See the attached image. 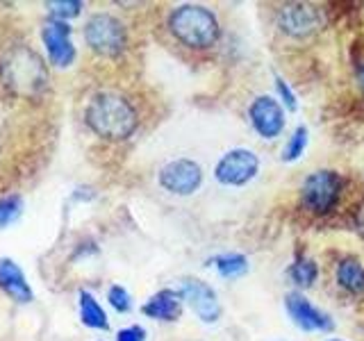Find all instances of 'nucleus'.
Segmentation results:
<instances>
[{
  "mask_svg": "<svg viewBox=\"0 0 364 341\" xmlns=\"http://www.w3.org/2000/svg\"><path fill=\"white\" fill-rule=\"evenodd\" d=\"M85 119L91 132L109 141H123L136 130V112L130 100L112 91H102L91 98Z\"/></svg>",
  "mask_w": 364,
  "mask_h": 341,
  "instance_id": "1",
  "label": "nucleus"
},
{
  "mask_svg": "<svg viewBox=\"0 0 364 341\" xmlns=\"http://www.w3.org/2000/svg\"><path fill=\"white\" fill-rule=\"evenodd\" d=\"M171 34L187 48L208 50L219 41L221 26L210 7L203 5H180L168 14Z\"/></svg>",
  "mask_w": 364,
  "mask_h": 341,
  "instance_id": "2",
  "label": "nucleus"
},
{
  "mask_svg": "<svg viewBox=\"0 0 364 341\" xmlns=\"http://www.w3.org/2000/svg\"><path fill=\"white\" fill-rule=\"evenodd\" d=\"M0 73H3L7 87L28 98L39 96V91L48 82V73H46L39 55H34L30 48H21V45L5 57Z\"/></svg>",
  "mask_w": 364,
  "mask_h": 341,
  "instance_id": "3",
  "label": "nucleus"
},
{
  "mask_svg": "<svg viewBox=\"0 0 364 341\" xmlns=\"http://www.w3.org/2000/svg\"><path fill=\"white\" fill-rule=\"evenodd\" d=\"M344 191V178L337 170L321 168L310 173L301 185V202L312 214H328L335 207Z\"/></svg>",
  "mask_w": 364,
  "mask_h": 341,
  "instance_id": "4",
  "label": "nucleus"
},
{
  "mask_svg": "<svg viewBox=\"0 0 364 341\" xmlns=\"http://www.w3.org/2000/svg\"><path fill=\"white\" fill-rule=\"evenodd\" d=\"M85 41L94 53L117 57L128 45V30L112 14H94L85 26Z\"/></svg>",
  "mask_w": 364,
  "mask_h": 341,
  "instance_id": "5",
  "label": "nucleus"
},
{
  "mask_svg": "<svg viewBox=\"0 0 364 341\" xmlns=\"http://www.w3.org/2000/svg\"><path fill=\"white\" fill-rule=\"evenodd\" d=\"M259 173V157L250 148H232L214 168V178L223 187H244Z\"/></svg>",
  "mask_w": 364,
  "mask_h": 341,
  "instance_id": "6",
  "label": "nucleus"
},
{
  "mask_svg": "<svg viewBox=\"0 0 364 341\" xmlns=\"http://www.w3.org/2000/svg\"><path fill=\"white\" fill-rule=\"evenodd\" d=\"M159 187L173 196H193L203 185V168L189 157H180L159 168Z\"/></svg>",
  "mask_w": 364,
  "mask_h": 341,
  "instance_id": "7",
  "label": "nucleus"
},
{
  "mask_svg": "<svg viewBox=\"0 0 364 341\" xmlns=\"http://www.w3.org/2000/svg\"><path fill=\"white\" fill-rule=\"evenodd\" d=\"M178 293L203 323H216L221 318L223 310H221L219 296H216V291L208 282H203L198 278H185L180 284Z\"/></svg>",
  "mask_w": 364,
  "mask_h": 341,
  "instance_id": "8",
  "label": "nucleus"
},
{
  "mask_svg": "<svg viewBox=\"0 0 364 341\" xmlns=\"http://www.w3.org/2000/svg\"><path fill=\"white\" fill-rule=\"evenodd\" d=\"M248 119L253 130L262 136V139H278L284 130V107L273 96H257L248 107Z\"/></svg>",
  "mask_w": 364,
  "mask_h": 341,
  "instance_id": "9",
  "label": "nucleus"
},
{
  "mask_svg": "<svg viewBox=\"0 0 364 341\" xmlns=\"http://www.w3.org/2000/svg\"><path fill=\"white\" fill-rule=\"evenodd\" d=\"M41 41L48 53V60L57 68L71 66L75 60V45L71 41V26L60 18H48L41 28Z\"/></svg>",
  "mask_w": 364,
  "mask_h": 341,
  "instance_id": "10",
  "label": "nucleus"
},
{
  "mask_svg": "<svg viewBox=\"0 0 364 341\" xmlns=\"http://www.w3.org/2000/svg\"><path fill=\"white\" fill-rule=\"evenodd\" d=\"M284 307H287L291 321L301 330H305V332H330L335 328L333 316L318 310L301 291H289L284 296Z\"/></svg>",
  "mask_w": 364,
  "mask_h": 341,
  "instance_id": "11",
  "label": "nucleus"
},
{
  "mask_svg": "<svg viewBox=\"0 0 364 341\" xmlns=\"http://www.w3.org/2000/svg\"><path fill=\"white\" fill-rule=\"evenodd\" d=\"M321 26V14L310 5H284L278 11V28L291 39H305Z\"/></svg>",
  "mask_w": 364,
  "mask_h": 341,
  "instance_id": "12",
  "label": "nucleus"
},
{
  "mask_svg": "<svg viewBox=\"0 0 364 341\" xmlns=\"http://www.w3.org/2000/svg\"><path fill=\"white\" fill-rule=\"evenodd\" d=\"M0 289H3L11 301L16 303H30L32 289L28 284L26 273L18 269L14 259L3 257L0 259Z\"/></svg>",
  "mask_w": 364,
  "mask_h": 341,
  "instance_id": "13",
  "label": "nucleus"
},
{
  "mask_svg": "<svg viewBox=\"0 0 364 341\" xmlns=\"http://www.w3.org/2000/svg\"><path fill=\"white\" fill-rule=\"evenodd\" d=\"M141 312L148 318H155V321H178L182 316V298L176 289H162L146 301Z\"/></svg>",
  "mask_w": 364,
  "mask_h": 341,
  "instance_id": "14",
  "label": "nucleus"
},
{
  "mask_svg": "<svg viewBox=\"0 0 364 341\" xmlns=\"http://www.w3.org/2000/svg\"><path fill=\"white\" fill-rule=\"evenodd\" d=\"M335 278L348 293H364V266L355 257H344L335 269Z\"/></svg>",
  "mask_w": 364,
  "mask_h": 341,
  "instance_id": "15",
  "label": "nucleus"
},
{
  "mask_svg": "<svg viewBox=\"0 0 364 341\" xmlns=\"http://www.w3.org/2000/svg\"><path fill=\"white\" fill-rule=\"evenodd\" d=\"M77 305H80V318H82V323L91 330H107L109 328V321H107V314L105 310L100 307V303L94 298V293L89 291H80L77 293Z\"/></svg>",
  "mask_w": 364,
  "mask_h": 341,
  "instance_id": "16",
  "label": "nucleus"
},
{
  "mask_svg": "<svg viewBox=\"0 0 364 341\" xmlns=\"http://www.w3.org/2000/svg\"><path fill=\"white\" fill-rule=\"evenodd\" d=\"M287 276H289L291 284L296 287V291L310 289L312 284L316 282V278H318V266H316V261L310 259V257H299L287 269Z\"/></svg>",
  "mask_w": 364,
  "mask_h": 341,
  "instance_id": "17",
  "label": "nucleus"
},
{
  "mask_svg": "<svg viewBox=\"0 0 364 341\" xmlns=\"http://www.w3.org/2000/svg\"><path fill=\"white\" fill-rule=\"evenodd\" d=\"M214 266L223 278H239L248 271V259L242 253H225L214 259Z\"/></svg>",
  "mask_w": 364,
  "mask_h": 341,
  "instance_id": "18",
  "label": "nucleus"
},
{
  "mask_svg": "<svg viewBox=\"0 0 364 341\" xmlns=\"http://www.w3.org/2000/svg\"><path fill=\"white\" fill-rule=\"evenodd\" d=\"M307 141H310V132H307L305 125H299L291 136L287 139V144H284L282 148V162H296L303 153H305V148H307Z\"/></svg>",
  "mask_w": 364,
  "mask_h": 341,
  "instance_id": "19",
  "label": "nucleus"
},
{
  "mask_svg": "<svg viewBox=\"0 0 364 341\" xmlns=\"http://www.w3.org/2000/svg\"><path fill=\"white\" fill-rule=\"evenodd\" d=\"M23 212V200L21 196H5L0 198V230H5L14 221H18V216Z\"/></svg>",
  "mask_w": 364,
  "mask_h": 341,
  "instance_id": "20",
  "label": "nucleus"
},
{
  "mask_svg": "<svg viewBox=\"0 0 364 341\" xmlns=\"http://www.w3.org/2000/svg\"><path fill=\"white\" fill-rule=\"evenodd\" d=\"M48 9H50L53 18L68 21V18L80 16L82 3H80V0H55V3H48Z\"/></svg>",
  "mask_w": 364,
  "mask_h": 341,
  "instance_id": "21",
  "label": "nucleus"
},
{
  "mask_svg": "<svg viewBox=\"0 0 364 341\" xmlns=\"http://www.w3.org/2000/svg\"><path fill=\"white\" fill-rule=\"evenodd\" d=\"M107 301H109V305L114 307V310L121 312V314L132 310L130 293H128V289H123L121 284H112V287L107 289Z\"/></svg>",
  "mask_w": 364,
  "mask_h": 341,
  "instance_id": "22",
  "label": "nucleus"
},
{
  "mask_svg": "<svg viewBox=\"0 0 364 341\" xmlns=\"http://www.w3.org/2000/svg\"><path fill=\"white\" fill-rule=\"evenodd\" d=\"M276 94H278V102L282 107H287L289 112L299 109V100H296V94L291 91V87L284 82L282 77H276Z\"/></svg>",
  "mask_w": 364,
  "mask_h": 341,
  "instance_id": "23",
  "label": "nucleus"
},
{
  "mask_svg": "<svg viewBox=\"0 0 364 341\" xmlns=\"http://www.w3.org/2000/svg\"><path fill=\"white\" fill-rule=\"evenodd\" d=\"M117 341H146V330L141 325H130L117 332Z\"/></svg>",
  "mask_w": 364,
  "mask_h": 341,
  "instance_id": "24",
  "label": "nucleus"
},
{
  "mask_svg": "<svg viewBox=\"0 0 364 341\" xmlns=\"http://www.w3.org/2000/svg\"><path fill=\"white\" fill-rule=\"evenodd\" d=\"M358 82H360V87H362V91H364V64L358 68Z\"/></svg>",
  "mask_w": 364,
  "mask_h": 341,
  "instance_id": "25",
  "label": "nucleus"
},
{
  "mask_svg": "<svg viewBox=\"0 0 364 341\" xmlns=\"http://www.w3.org/2000/svg\"><path fill=\"white\" fill-rule=\"evenodd\" d=\"M330 341H339V339H330Z\"/></svg>",
  "mask_w": 364,
  "mask_h": 341,
  "instance_id": "26",
  "label": "nucleus"
}]
</instances>
